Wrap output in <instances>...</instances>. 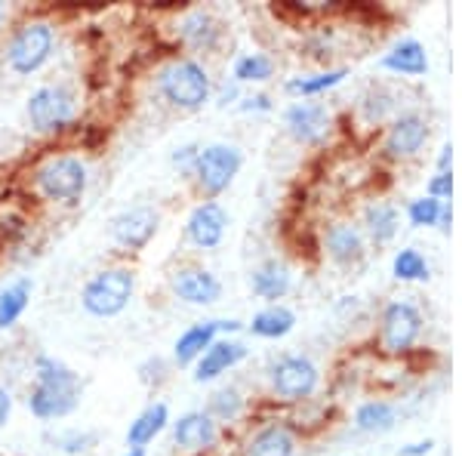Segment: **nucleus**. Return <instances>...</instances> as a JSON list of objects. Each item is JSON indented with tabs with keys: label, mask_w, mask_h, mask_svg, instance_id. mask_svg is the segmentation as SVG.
<instances>
[{
	"label": "nucleus",
	"mask_w": 462,
	"mask_h": 456,
	"mask_svg": "<svg viewBox=\"0 0 462 456\" xmlns=\"http://www.w3.org/2000/svg\"><path fill=\"white\" fill-rule=\"evenodd\" d=\"M318 368L302 355L281 358L272 368V388L284 401H302L318 388Z\"/></svg>",
	"instance_id": "obj_8"
},
{
	"label": "nucleus",
	"mask_w": 462,
	"mask_h": 456,
	"mask_svg": "<svg viewBox=\"0 0 462 456\" xmlns=\"http://www.w3.org/2000/svg\"><path fill=\"white\" fill-rule=\"evenodd\" d=\"M394 407L389 401H367L355 410V429L364 432V435H383V432L394 429Z\"/></svg>",
	"instance_id": "obj_27"
},
{
	"label": "nucleus",
	"mask_w": 462,
	"mask_h": 456,
	"mask_svg": "<svg viewBox=\"0 0 462 456\" xmlns=\"http://www.w3.org/2000/svg\"><path fill=\"white\" fill-rule=\"evenodd\" d=\"M450 194H453V170L450 173H438V176H431V182H429V198H435V200H450Z\"/></svg>",
	"instance_id": "obj_34"
},
{
	"label": "nucleus",
	"mask_w": 462,
	"mask_h": 456,
	"mask_svg": "<svg viewBox=\"0 0 462 456\" xmlns=\"http://www.w3.org/2000/svg\"><path fill=\"white\" fill-rule=\"evenodd\" d=\"M53 43L56 34L50 22H25L6 43V65L16 74H34L37 69L47 65Z\"/></svg>",
	"instance_id": "obj_6"
},
{
	"label": "nucleus",
	"mask_w": 462,
	"mask_h": 456,
	"mask_svg": "<svg viewBox=\"0 0 462 456\" xmlns=\"http://www.w3.org/2000/svg\"><path fill=\"white\" fill-rule=\"evenodd\" d=\"M290 284H293L290 268L284 263H278V259H268V263H263L250 275L253 293L268 299V302H274V305H278V299H284L290 293Z\"/></svg>",
	"instance_id": "obj_20"
},
{
	"label": "nucleus",
	"mask_w": 462,
	"mask_h": 456,
	"mask_svg": "<svg viewBox=\"0 0 462 456\" xmlns=\"http://www.w3.org/2000/svg\"><path fill=\"white\" fill-rule=\"evenodd\" d=\"M327 253H330V259L339 265L361 263L364 235L352 226V222H337V226L327 228Z\"/></svg>",
	"instance_id": "obj_19"
},
{
	"label": "nucleus",
	"mask_w": 462,
	"mask_h": 456,
	"mask_svg": "<svg viewBox=\"0 0 462 456\" xmlns=\"http://www.w3.org/2000/svg\"><path fill=\"white\" fill-rule=\"evenodd\" d=\"M244 167V154L237 145H226V142H213V145L200 148L195 161V182L207 198H216L235 182V176Z\"/></svg>",
	"instance_id": "obj_5"
},
{
	"label": "nucleus",
	"mask_w": 462,
	"mask_h": 456,
	"mask_svg": "<svg viewBox=\"0 0 462 456\" xmlns=\"http://www.w3.org/2000/svg\"><path fill=\"white\" fill-rule=\"evenodd\" d=\"M158 222H161V216L154 207H145V204L130 207V210H124L121 216H115V222H111V237H115L124 250H143V247L158 235Z\"/></svg>",
	"instance_id": "obj_10"
},
{
	"label": "nucleus",
	"mask_w": 462,
	"mask_h": 456,
	"mask_svg": "<svg viewBox=\"0 0 462 456\" xmlns=\"http://www.w3.org/2000/svg\"><path fill=\"white\" fill-rule=\"evenodd\" d=\"M173 441L182 451H210L219 441V423L207 410H191L173 423Z\"/></svg>",
	"instance_id": "obj_16"
},
{
	"label": "nucleus",
	"mask_w": 462,
	"mask_h": 456,
	"mask_svg": "<svg viewBox=\"0 0 462 456\" xmlns=\"http://www.w3.org/2000/svg\"><path fill=\"white\" fill-rule=\"evenodd\" d=\"M274 74V62L265 53H247L235 62V84H263Z\"/></svg>",
	"instance_id": "obj_29"
},
{
	"label": "nucleus",
	"mask_w": 462,
	"mask_h": 456,
	"mask_svg": "<svg viewBox=\"0 0 462 456\" xmlns=\"http://www.w3.org/2000/svg\"><path fill=\"white\" fill-rule=\"evenodd\" d=\"M290 136L302 145H318L330 133V111L320 102H293L284 115Z\"/></svg>",
	"instance_id": "obj_13"
},
{
	"label": "nucleus",
	"mask_w": 462,
	"mask_h": 456,
	"mask_svg": "<svg viewBox=\"0 0 462 456\" xmlns=\"http://www.w3.org/2000/svg\"><path fill=\"white\" fill-rule=\"evenodd\" d=\"M346 78H348V69H330V71L305 74V78L287 80V93L302 96V99H311V96H320V93H327V89L339 87Z\"/></svg>",
	"instance_id": "obj_28"
},
{
	"label": "nucleus",
	"mask_w": 462,
	"mask_h": 456,
	"mask_svg": "<svg viewBox=\"0 0 462 456\" xmlns=\"http://www.w3.org/2000/svg\"><path fill=\"white\" fill-rule=\"evenodd\" d=\"M450 163H453V145L447 142L441 154H438V173H450Z\"/></svg>",
	"instance_id": "obj_40"
},
{
	"label": "nucleus",
	"mask_w": 462,
	"mask_h": 456,
	"mask_svg": "<svg viewBox=\"0 0 462 456\" xmlns=\"http://www.w3.org/2000/svg\"><path fill=\"white\" fill-rule=\"evenodd\" d=\"M296 327V315L287 305H268V309L256 312L250 321L253 336H263V340H281Z\"/></svg>",
	"instance_id": "obj_26"
},
{
	"label": "nucleus",
	"mask_w": 462,
	"mask_h": 456,
	"mask_svg": "<svg viewBox=\"0 0 462 456\" xmlns=\"http://www.w3.org/2000/svg\"><path fill=\"white\" fill-rule=\"evenodd\" d=\"M170 290L176 293V299L189 305H213L222 296V284L213 272L198 265H182L170 275Z\"/></svg>",
	"instance_id": "obj_11"
},
{
	"label": "nucleus",
	"mask_w": 462,
	"mask_h": 456,
	"mask_svg": "<svg viewBox=\"0 0 462 456\" xmlns=\"http://www.w3.org/2000/svg\"><path fill=\"white\" fill-rule=\"evenodd\" d=\"M124 456H145V451H139V447H130V451H126Z\"/></svg>",
	"instance_id": "obj_42"
},
{
	"label": "nucleus",
	"mask_w": 462,
	"mask_h": 456,
	"mask_svg": "<svg viewBox=\"0 0 462 456\" xmlns=\"http://www.w3.org/2000/svg\"><path fill=\"white\" fill-rule=\"evenodd\" d=\"M441 204L444 200H435V198H416L410 200L407 207V216L416 228H429V226H438V216H441Z\"/></svg>",
	"instance_id": "obj_32"
},
{
	"label": "nucleus",
	"mask_w": 462,
	"mask_h": 456,
	"mask_svg": "<svg viewBox=\"0 0 462 456\" xmlns=\"http://www.w3.org/2000/svg\"><path fill=\"white\" fill-rule=\"evenodd\" d=\"M244 456H296V438L287 425H265L247 441Z\"/></svg>",
	"instance_id": "obj_22"
},
{
	"label": "nucleus",
	"mask_w": 462,
	"mask_h": 456,
	"mask_svg": "<svg viewBox=\"0 0 462 456\" xmlns=\"http://www.w3.org/2000/svg\"><path fill=\"white\" fill-rule=\"evenodd\" d=\"M450 222H453L450 204H441V216H438V226H441V231H450Z\"/></svg>",
	"instance_id": "obj_41"
},
{
	"label": "nucleus",
	"mask_w": 462,
	"mask_h": 456,
	"mask_svg": "<svg viewBox=\"0 0 462 456\" xmlns=\"http://www.w3.org/2000/svg\"><path fill=\"white\" fill-rule=\"evenodd\" d=\"M167 423H170L167 404H163V401L148 404L143 414H139L136 420L130 423V429H126V444L145 451V444H152V441L158 438L163 429H167Z\"/></svg>",
	"instance_id": "obj_21"
},
{
	"label": "nucleus",
	"mask_w": 462,
	"mask_h": 456,
	"mask_svg": "<svg viewBox=\"0 0 462 456\" xmlns=\"http://www.w3.org/2000/svg\"><path fill=\"white\" fill-rule=\"evenodd\" d=\"M158 89L173 108L198 111L204 108V102H210L213 80L195 59H176L158 74Z\"/></svg>",
	"instance_id": "obj_2"
},
{
	"label": "nucleus",
	"mask_w": 462,
	"mask_h": 456,
	"mask_svg": "<svg viewBox=\"0 0 462 456\" xmlns=\"http://www.w3.org/2000/svg\"><path fill=\"white\" fill-rule=\"evenodd\" d=\"M59 451L65 453H84L96 444V432H69V435H56Z\"/></svg>",
	"instance_id": "obj_33"
},
{
	"label": "nucleus",
	"mask_w": 462,
	"mask_h": 456,
	"mask_svg": "<svg viewBox=\"0 0 462 456\" xmlns=\"http://www.w3.org/2000/svg\"><path fill=\"white\" fill-rule=\"evenodd\" d=\"M398 207L394 204H370L367 210H364V228H367L370 241L376 247L394 241V235H398Z\"/></svg>",
	"instance_id": "obj_24"
},
{
	"label": "nucleus",
	"mask_w": 462,
	"mask_h": 456,
	"mask_svg": "<svg viewBox=\"0 0 462 456\" xmlns=\"http://www.w3.org/2000/svg\"><path fill=\"white\" fill-rule=\"evenodd\" d=\"M247 358V346L235 340H216L195 364V383H213L222 373H228L235 364H241Z\"/></svg>",
	"instance_id": "obj_17"
},
{
	"label": "nucleus",
	"mask_w": 462,
	"mask_h": 456,
	"mask_svg": "<svg viewBox=\"0 0 462 456\" xmlns=\"http://www.w3.org/2000/svg\"><path fill=\"white\" fill-rule=\"evenodd\" d=\"M4 16H6V6H4V4H0V22H4Z\"/></svg>",
	"instance_id": "obj_43"
},
{
	"label": "nucleus",
	"mask_w": 462,
	"mask_h": 456,
	"mask_svg": "<svg viewBox=\"0 0 462 456\" xmlns=\"http://www.w3.org/2000/svg\"><path fill=\"white\" fill-rule=\"evenodd\" d=\"M272 108V99H268L265 93L259 96H247V99L241 102V111H268Z\"/></svg>",
	"instance_id": "obj_37"
},
{
	"label": "nucleus",
	"mask_w": 462,
	"mask_h": 456,
	"mask_svg": "<svg viewBox=\"0 0 462 456\" xmlns=\"http://www.w3.org/2000/svg\"><path fill=\"white\" fill-rule=\"evenodd\" d=\"M237 87L241 84H235V80H226V84L219 87V106H231V102L237 99V93H241Z\"/></svg>",
	"instance_id": "obj_38"
},
{
	"label": "nucleus",
	"mask_w": 462,
	"mask_h": 456,
	"mask_svg": "<svg viewBox=\"0 0 462 456\" xmlns=\"http://www.w3.org/2000/svg\"><path fill=\"white\" fill-rule=\"evenodd\" d=\"M392 275L398 281H426L429 278V259L422 256L416 247H407V250H398L392 263Z\"/></svg>",
	"instance_id": "obj_30"
},
{
	"label": "nucleus",
	"mask_w": 462,
	"mask_h": 456,
	"mask_svg": "<svg viewBox=\"0 0 462 456\" xmlns=\"http://www.w3.org/2000/svg\"><path fill=\"white\" fill-rule=\"evenodd\" d=\"M429 139V124L420 115H401L398 121L389 126V136H385V154L392 161L413 158Z\"/></svg>",
	"instance_id": "obj_15"
},
{
	"label": "nucleus",
	"mask_w": 462,
	"mask_h": 456,
	"mask_svg": "<svg viewBox=\"0 0 462 456\" xmlns=\"http://www.w3.org/2000/svg\"><path fill=\"white\" fill-rule=\"evenodd\" d=\"M80 377L71 368L50 355H41L34 361V388L28 395V407L37 420H62L78 410L80 404Z\"/></svg>",
	"instance_id": "obj_1"
},
{
	"label": "nucleus",
	"mask_w": 462,
	"mask_h": 456,
	"mask_svg": "<svg viewBox=\"0 0 462 456\" xmlns=\"http://www.w3.org/2000/svg\"><path fill=\"white\" fill-rule=\"evenodd\" d=\"M10 414H13V395L6 392L4 386H0V425H6Z\"/></svg>",
	"instance_id": "obj_39"
},
{
	"label": "nucleus",
	"mask_w": 462,
	"mask_h": 456,
	"mask_svg": "<svg viewBox=\"0 0 462 456\" xmlns=\"http://www.w3.org/2000/svg\"><path fill=\"white\" fill-rule=\"evenodd\" d=\"M198 152H200L198 145H182V148H179V152L173 154V163H176L179 170H182V173H189V176H191V173H195Z\"/></svg>",
	"instance_id": "obj_35"
},
{
	"label": "nucleus",
	"mask_w": 462,
	"mask_h": 456,
	"mask_svg": "<svg viewBox=\"0 0 462 456\" xmlns=\"http://www.w3.org/2000/svg\"><path fill=\"white\" fill-rule=\"evenodd\" d=\"M431 447H435V441L426 438V441H413V444H407V447H401L398 456H426Z\"/></svg>",
	"instance_id": "obj_36"
},
{
	"label": "nucleus",
	"mask_w": 462,
	"mask_h": 456,
	"mask_svg": "<svg viewBox=\"0 0 462 456\" xmlns=\"http://www.w3.org/2000/svg\"><path fill=\"white\" fill-rule=\"evenodd\" d=\"M226 226H228L226 207L216 204V200H204V204H198L195 210H191L189 222H185V235H189V241L200 247V250H213V247H219L222 237H226Z\"/></svg>",
	"instance_id": "obj_14"
},
{
	"label": "nucleus",
	"mask_w": 462,
	"mask_h": 456,
	"mask_svg": "<svg viewBox=\"0 0 462 456\" xmlns=\"http://www.w3.org/2000/svg\"><path fill=\"white\" fill-rule=\"evenodd\" d=\"M176 34H179V41H182L185 47L198 50V53H200V50H213L216 43H219L222 28H219V22L213 19V13L191 10V13H185L182 22H179Z\"/></svg>",
	"instance_id": "obj_18"
},
{
	"label": "nucleus",
	"mask_w": 462,
	"mask_h": 456,
	"mask_svg": "<svg viewBox=\"0 0 462 456\" xmlns=\"http://www.w3.org/2000/svg\"><path fill=\"white\" fill-rule=\"evenodd\" d=\"M383 69H389L394 74H407V78H420V74L429 71V56L426 47L420 41H401L398 47H392L389 53L383 56Z\"/></svg>",
	"instance_id": "obj_23"
},
{
	"label": "nucleus",
	"mask_w": 462,
	"mask_h": 456,
	"mask_svg": "<svg viewBox=\"0 0 462 456\" xmlns=\"http://www.w3.org/2000/svg\"><path fill=\"white\" fill-rule=\"evenodd\" d=\"M422 333V315L413 302H389L383 312V346L401 355L420 340Z\"/></svg>",
	"instance_id": "obj_9"
},
{
	"label": "nucleus",
	"mask_w": 462,
	"mask_h": 456,
	"mask_svg": "<svg viewBox=\"0 0 462 456\" xmlns=\"http://www.w3.org/2000/svg\"><path fill=\"white\" fill-rule=\"evenodd\" d=\"M244 410V398L237 388H216L210 395V404H207V414L213 416L216 423H231L237 420Z\"/></svg>",
	"instance_id": "obj_31"
},
{
	"label": "nucleus",
	"mask_w": 462,
	"mask_h": 456,
	"mask_svg": "<svg viewBox=\"0 0 462 456\" xmlns=\"http://www.w3.org/2000/svg\"><path fill=\"white\" fill-rule=\"evenodd\" d=\"M32 290H34L32 278H19V281H13L10 287L0 290V330L13 327L25 315L28 302H32Z\"/></svg>",
	"instance_id": "obj_25"
},
{
	"label": "nucleus",
	"mask_w": 462,
	"mask_h": 456,
	"mask_svg": "<svg viewBox=\"0 0 462 456\" xmlns=\"http://www.w3.org/2000/svg\"><path fill=\"white\" fill-rule=\"evenodd\" d=\"M133 290H136V272L133 268H102L93 275L84 290H80V305L93 318H115L130 305Z\"/></svg>",
	"instance_id": "obj_3"
},
{
	"label": "nucleus",
	"mask_w": 462,
	"mask_h": 456,
	"mask_svg": "<svg viewBox=\"0 0 462 456\" xmlns=\"http://www.w3.org/2000/svg\"><path fill=\"white\" fill-rule=\"evenodd\" d=\"M241 330V321H204V324H191L189 330L176 340L173 346V358L179 368H189L195 364L200 355L216 342L219 333H237Z\"/></svg>",
	"instance_id": "obj_12"
},
{
	"label": "nucleus",
	"mask_w": 462,
	"mask_h": 456,
	"mask_svg": "<svg viewBox=\"0 0 462 456\" xmlns=\"http://www.w3.org/2000/svg\"><path fill=\"white\" fill-rule=\"evenodd\" d=\"M87 182H89L87 163L80 158H74V154L50 158L34 173L37 191H41L47 200H56V204H74V200H80L87 191Z\"/></svg>",
	"instance_id": "obj_4"
},
{
	"label": "nucleus",
	"mask_w": 462,
	"mask_h": 456,
	"mask_svg": "<svg viewBox=\"0 0 462 456\" xmlns=\"http://www.w3.org/2000/svg\"><path fill=\"white\" fill-rule=\"evenodd\" d=\"M25 111L37 133H59L74 121V96L65 87H41L28 96Z\"/></svg>",
	"instance_id": "obj_7"
}]
</instances>
